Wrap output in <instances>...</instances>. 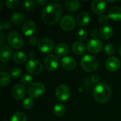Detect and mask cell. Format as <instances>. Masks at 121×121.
Instances as JSON below:
<instances>
[{"label": "cell", "instance_id": "obj_1", "mask_svg": "<svg viewBox=\"0 0 121 121\" xmlns=\"http://www.w3.org/2000/svg\"><path fill=\"white\" fill-rule=\"evenodd\" d=\"M62 13V6L58 3H50L45 6L42 11V19L48 25L55 24L60 18Z\"/></svg>", "mask_w": 121, "mask_h": 121}, {"label": "cell", "instance_id": "obj_2", "mask_svg": "<svg viewBox=\"0 0 121 121\" xmlns=\"http://www.w3.org/2000/svg\"><path fill=\"white\" fill-rule=\"evenodd\" d=\"M93 94L94 97L97 102L104 104L109 101L112 92L108 84L105 82H100L94 86Z\"/></svg>", "mask_w": 121, "mask_h": 121}, {"label": "cell", "instance_id": "obj_3", "mask_svg": "<svg viewBox=\"0 0 121 121\" xmlns=\"http://www.w3.org/2000/svg\"><path fill=\"white\" fill-rule=\"evenodd\" d=\"M80 65L82 68L88 72H94L99 66L98 60L96 57L91 55H84L80 60Z\"/></svg>", "mask_w": 121, "mask_h": 121}, {"label": "cell", "instance_id": "obj_4", "mask_svg": "<svg viewBox=\"0 0 121 121\" xmlns=\"http://www.w3.org/2000/svg\"><path fill=\"white\" fill-rule=\"evenodd\" d=\"M7 40L9 44L14 49H20L24 44L22 35L16 31H11L7 35Z\"/></svg>", "mask_w": 121, "mask_h": 121}, {"label": "cell", "instance_id": "obj_5", "mask_svg": "<svg viewBox=\"0 0 121 121\" xmlns=\"http://www.w3.org/2000/svg\"><path fill=\"white\" fill-rule=\"evenodd\" d=\"M28 94L31 98H39L45 92V86L40 82L32 83L28 88Z\"/></svg>", "mask_w": 121, "mask_h": 121}, {"label": "cell", "instance_id": "obj_6", "mask_svg": "<svg viewBox=\"0 0 121 121\" xmlns=\"http://www.w3.org/2000/svg\"><path fill=\"white\" fill-rule=\"evenodd\" d=\"M38 49L44 54L50 55L54 50V43L52 40L48 38H42L39 40Z\"/></svg>", "mask_w": 121, "mask_h": 121}, {"label": "cell", "instance_id": "obj_7", "mask_svg": "<svg viewBox=\"0 0 121 121\" xmlns=\"http://www.w3.org/2000/svg\"><path fill=\"white\" fill-rule=\"evenodd\" d=\"M55 96L60 101H62V102L66 101L69 99L71 96L70 89L67 85L60 84L56 88Z\"/></svg>", "mask_w": 121, "mask_h": 121}, {"label": "cell", "instance_id": "obj_8", "mask_svg": "<svg viewBox=\"0 0 121 121\" xmlns=\"http://www.w3.org/2000/svg\"><path fill=\"white\" fill-rule=\"evenodd\" d=\"M26 71L32 74H39L43 70V65L40 62L37 60H30L26 62Z\"/></svg>", "mask_w": 121, "mask_h": 121}, {"label": "cell", "instance_id": "obj_9", "mask_svg": "<svg viewBox=\"0 0 121 121\" xmlns=\"http://www.w3.org/2000/svg\"><path fill=\"white\" fill-rule=\"evenodd\" d=\"M59 59L55 55H48L44 59V66L46 69L50 72L55 71L59 67Z\"/></svg>", "mask_w": 121, "mask_h": 121}, {"label": "cell", "instance_id": "obj_10", "mask_svg": "<svg viewBox=\"0 0 121 121\" xmlns=\"http://www.w3.org/2000/svg\"><path fill=\"white\" fill-rule=\"evenodd\" d=\"M103 48V43L99 38H92L86 44L87 50L93 54L99 53L101 51Z\"/></svg>", "mask_w": 121, "mask_h": 121}, {"label": "cell", "instance_id": "obj_11", "mask_svg": "<svg viewBox=\"0 0 121 121\" xmlns=\"http://www.w3.org/2000/svg\"><path fill=\"white\" fill-rule=\"evenodd\" d=\"M75 19L71 15H65L60 20V26L63 30L66 31L72 30L75 27Z\"/></svg>", "mask_w": 121, "mask_h": 121}, {"label": "cell", "instance_id": "obj_12", "mask_svg": "<svg viewBox=\"0 0 121 121\" xmlns=\"http://www.w3.org/2000/svg\"><path fill=\"white\" fill-rule=\"evenodd\" d=\"M106 67L109 72H116L121 67V61L117 57L111 56L107 59L106 62Z\"/></svg>", "mask_w": 121, "mask_h": 121}, {"label": "cell", "instance_id": "obj_13", "mask_svg": "<svg viewBox=\"0 0 121 121\" xmlns=\"http://www.w3.org/2000/svg\"><path fill=\"white\" fill-rule=\"evenodd\" d=\"M26 94V89L22 84L15 85L11 90V95L14 99L17 101L22 100Z\"/></svg>", "mask_w": 121, "mask_h": 121}, {"label": "cell", "instance_id": "obj_14", "mask_svg": "<svg viewBox=\"0 0 121 121\" xmlns=\"http://www.w3.org/2000/svg\"><path fill=\"white\" fill-rule=\"evenodd\" d=\"M91 10L96 14H102L106 9V3L104 0H94L91 3Z\"/></svg>", "mask_w": 121, "mask_h": 121}, {"label": "cell", "instance_id": "obj_15", "mask_svg": "<svg viewBox=\"0 0 121 121\" xmlns=\"http://www.w3.org/2000/svg\"><path fill=\"white\" fill-rule=\"evenodd\" d=\"M61 65L66 70H72L77 66V61L72 56H65L61 60Z\"/></svg>", "mask_w": 121, "mask_h": 121}, {"label": "cell", "instance_id": "obj_16", "mask_svg": "<svg viewBox=\"0 0 121 121\" xmlns=\"http://www.w3.org/2000/svg\"><path fill=\"white\" fill-rule=\"evenodd\" d=\"M35 30H36V25L32 21H26L22 26V32L27 37L31 36L35 32Z\"/></svg>", "mask_w": 121, "mask_h": 121}, {"label": "cell", "instance_id": "obj_17", "mask_svg": "<svg viewBox=\"0 0 121 121\" xmlns=\"http://www.w3.org/2000/svg\"><path fill=\"white\" fill-rule=\"evenodd\" d=\"M12 56V50L8 45H4L0 49V60L1 62H7Z\"/></svg>", "mask_w": 121, "mask_h": 121}, {"label": "cell", "instance_id": "obj_18", "mask_svg": "<svg viewBox=\"0 0 121 121\" xmlns=\"http://www.w3.org/2000/svg\"><path fill=\"white\" fill-rule=\"evenodd\" d=\"M65 8L69 12L77 11L81 6V4L78 0H67L64 3Z\"/></svg>", "mask_w": 121, "mask_h": 121}, {"label": "cell", "instance_id": "obj_19", "mask_svg": "<svg viewBox=\"0 0 121 121\" xmlns=\"http://www.w3.org/2000/svg\"><path fill=\"white\" fill-rule=\"evenodd\" d=\"M90 21V16L86 11H81L78 13L77 17V23L79 26L84 27L88 25Z\"/></svg>", "mask_w": 121, "mask_h": 121}, {"label": "cell", "instance_id": "obj_20", "mask_svg": "<svg viewBox=\"0 0 121 121\" xmlns=\"http://www.w3.org/2000/svg\"><path fill=\"white\" fill-rule=\"evenodd\" d=\"M99 35L101 39H104V40L109 39L113 35V30L109 26H104L100 28Z\"/></svg>", "mask_w": 121, "mask_h": 121}, {"label": "cell", "instance_id": "obj_21", "mask_svg": "<svg viewBox=\"0 0 121 121\" xmlns=\"http://www.w3.org/2000/svg\"><path fill=\"white\" fill-rule=\"evenodd\" d=\"M108 16L109 18L116 21H121V7L113 6L108 10Z\"/></svg>", "mask_w": 121, "mask_h": 121}, {"label": "cell", "instance_id": "obj_22", "mask_svg": "<svg viewBox=\"0 0 121 121\" xmlns=\"http://www.w3.org/2000/svg\"><path fill=\"white\" fill-rule=\"evenodd\" d=\"M72 50L73 52L77 55H82L85 52L84 44L82 42H79V41L74 42L72 45Z\"/></svg>", "mask_w": 121, "mask_h": 121}, {"label": "cell", "instance_id": "obj_23", "mask_svg": "<svg viewBox=\"0 0 121 121\" xmlns=\"http://www.w3.org/2000/svg\"><path fill=\"white\" fill-rule=\"evenodd\" d=\"M55 52L59 56H66L69 52V47L65 43H59L55 48Z\"/></svg>", "mask_w": 121, "mask_h": 121}, {"label": "cell", "instance_id": "obj_24", "mask_svg": "<svg viewBox=\"0 0 121 121\" xmlns=\"http://www.w3.org/2000/svg\"><path fill=\"white\" fill-rule=\"evenodd\" d=\"M27 55L22 51H17L13 54V60L17 64H23L27 60Z\"/></svg>", "mask_w": 121, "mask_h": 121}, {"label": "cell", "instance_id": "obj_25", "mask_svg": "<svg viewBox=\"0 0 121 121\" xmlns=\"http://www.w3.org/2000/svg\"><path fill=\"white\" fill-rule=\"evenodd\" d=\"M11 21L16 25H21L25 21V16L23 13L19 12L13 13L11 16Z\"/></svg>", "mask_w": 121, "mask_h": 121}, {"label": "cell", "instance_id": "obj_26", "mask_svg": "<svg viewBox=\"0 0 121 121\" xmlns=\"http://www.w3.org/2000/svg\"><path fill=\"white\" fill-rule=\"evenodd\" d=\"M53 112L55 115L57 117L63 116L66 113V108L62 104H57L53 108Z\"/></svg>", "mask_w": 121, "mask_h": 121}, {"label": "cell", "instance_id": "obj_27", "mask_svg": "<svg viewBox=\"0 0 121 121\" xmlns=\"http://www.w3.org/2000/svg\"><path fill=\"white\" fill-rule=\"evenodd\" d=\"M0 75H1L0 86L1 87H4V86H7L9 84V82L11 81V76L7 72H3V71H1L0 72Z\"/></svg>", "mask_w": 121, "mask_h": 121}, {"label": "cell", "instance_id": "obj_28", "mask_svg": "<svg viewBox=\"0 0 121 121\" xmlns=\"http://www.w3.org/2000/svg\"><path fill=\"white\" fill-rule=\"evenodd\" d=\"M10 121H27V118L23 113L16 112L11 116Z\"/></svg>", "mask_w": 121, "mask_h": 121}, {"label": "cell", "instance_id": "obj_29", "mask_svg": "<svg viewBox=\"0 0 121 121\" xmlns=\"http://www.w3.org/2000/svg\"><path fill=\"white\" fill-rule=\"evenodd\" d=\"M34 105V101H33V98L31 97H28V98H26L23 101V103H22V106L23 107L26 109V110H29Z\"/></svg>", "mask_w": 121, "mask_h": 121}, {"label": "cell", "instance_id": "obj_30", "mask_svg": "<svg viewBox=\"0 0 121 121\" xmlns=\"http://www.w3.org/2000/svg\"><path fill=\"white\" fill-rule=\"evenodd\" d=\"M22 74V70L18 67H13L10 70L9 74L13 79H18Z\"/></svg>", "mask_w": 121, "mask_h": 121}, {"label": "cell", "instance_id": "obj_31", "mask_svg": "<svg viewBox=\"0 0 121 121\" xmlns=\"http://www.w3.org/2000/svg\"><path fill=\"white\" fill-rule=\"evenodd\" d=\"M20 82L23 85H30L33 82V77L30 74H24L20 79Z\"/></svg>", "mask_w": 121, "mask_h": 121}, {"label": "cell", "instance_id": "obj_32", "mask_svg": "<svg viewBox=\"0 0 121 121\" xmlns=\"http://www.w3.org/2000/svg\"><path fill=\"white\" fill-rule=\"evenodd\" d=\"M115 50H116L115 46L112 43H107L104 47V51L108 55H113L115 52Z\"/></svg>", "mask_w": 121, "mask_h": 121}, {"label": "cell", "instance_id": "obj_33", "mask_svg": "<svg viewBox=\"0 0 121 121\" xmlns=\"http://www.w3.org/2000/svg\"><path fill=\"white\" fill-rule=\"evenodd\" d=\"M35 4L33 0H27L23 3V6L25 8V9L28 11H32L35 8Z\"/></svg>", "mask_w": 121, "mask_h": 121}, {"label": "cell", "instance_id": "obj_34", "mask_svg": "<svg viewBox=\"0 0 121 121\" xmlns=\"http://www.w3.org/2000/svg\"><path fill=\"white\" fill-rule=\"evenodd\" d=\"M77 38L78 40H81V41H84L87 38V35H86V32L85 30L81 28L77 31Z\"/></svg>", "mask_w": 121, "mask_h": 121}, {"label": "cell", "instance_id": "obj_35", "mask_svg": "<svg viewBox=\"0 0 121 121\" xmlns=\"http://www.w3.org/2000/svg\"><path fill=\"white\" fill-rule=\"evenodd\" d=\"M6 6L9 9H14L18 4V0H6L5 1Z\"/></svg>", "mask_w": 121, "mask_h": 121}, {"label": "cell", "instance_id": "obj_36", "mask_svg": "<svg viewBox=\"0 0 121 121\" xmlns=\"http://www.w3.org/2000/svg\"><path fill=\"white\" fill-rule=\"evenodd\" d=\"M108 20H109V17L107 15H105V14H102L99 16V21L100 23L101 24H106L108 22Z\"/></svg>", "mask_w": 121, "mask_h": 121}, {"label": "cell", "instance_id": "obj_37", "mask_svg": "<svg viewBox=\"0 0 121 121\" xmlns=\"http://www.w3.org/2000/svg\"><path fill=\"white\" fill-rule=\"evenodd\" d=\"M38 42H39V40L36 37H35V36H31L29 38V43L32 46H35V45L38 46Z\"/></svg>", "mask_w": 121, "mask_h": 121}, {"label": "cell", "instance_id": "obj_38", "mask_svg": "<svg viewBox=\"0 0 121 121\" xmlns=\"http://www.w3.org/2000/svg\"><path fill=\"white\" fill-rule=\"evenodd\" d=\"M0 26H1V28H0L1 30H2V29L8 30L10 28L11 25H10V23H9V22L8 21H4V22H1L0 23Z\"/></svg>", "mask_w": 121, "mask_h": 121}, {"label": "cell", "instance_id": "obj_39", "mask_svg": "<svg viewBox=\"0 0 121 121\" xmlns=\"http://www.w3.org/2000/svg\"><path fill=\"white\" fill-rule=\"evenodd\" d=\"M99 77L98 76V75H96V74H94V75H92L91 76V82L94 83V84H97V83L99 82ZM99 84V83H98Z\"/></svg>", "mask_w": 121, "mask_h": 121}, {"label": "cell", "instance_id": "obj_40", "mask_svg": "<svg viewBox=\"0 0 121 121\" xmlns=\"http://www.w3.org/2000/svg\"><path fill=\"white\" fill-rule=\"evenodd\" d=\"M98 35V32L96 29H94L91 31V36L93 38H96V36Z\"/></svg>", "mask_w": 121, "mask_h": 121}, {"label": "cell", "instance_id": "obj_41", "mask_svg": "<svg viewBox=\"0 0 121 121\" xmlns=\"http://www.w3.org/2000/svg\"><path fill=\"white\" fill-rule=\"evenodd\" d=\"M35 56V53L34 51L33 50H30L29 52H28V57L30 58V60H33V57Z\"/></svg>", "mask_w": 121, "mask_h": 121}, {"label": "cell", "instance_id": "obj_42", "mask_svg": "<svg viewBox=\"0 0 121 121\" xmlns=\"http://www.w3.org/2000/svg\"><path fill=\"white\" fill-rule=\"evenodd\" d=\"M0 38H1V45H4V43L5 41V39H4V33L2 32L0 33Z\"/></svg>", "mask_w": 121, "mask_h": 121}, {"label": "cell", "instance_id": "obj_43", "mask_svg": "<svg viewBox=\"0 0 121 121\" xmlns=\"http://www.w3.org/2000/svg\"><path fill=\"white\" fill-rule=\"evenodd\" d=\"M46 2H47L46 0H37V1H36V3H37L38 5H43V4H45Z\"/></svg>", "mask_w": 121, "mask_h": 121}, {"label": "cell", "instance_id": "obj_44", "mask_svg": "<svg viewBox=\"0 0 121 121\" xmlns=\"http://www.w3.org/2000/svg\"><path fill=\"white\" fill-rule=\"evenodd\" d=\"M0 9H1L2 6H3V1L2 0H0Z\"/></svg>", "mask_w": 121, "mask_h": 121}, {"label": "cell", "instance_id": "obj_45", "mask_svg": "<svg viewBox=\"0 0 121 121\" xmlns=\"http://www.w3.org/2000/svg\"><path fill=\"white\" fill-rule=\"evenodd\" d=\"M118 53H119V55L121 56V45L120 46L119 49H118Z\"/></svg>", "mask_w": 121, "mask_h": 121}, {"label": "cell", "instance_id": "obj_46", "mask_svg": "<svg viewBox=\"0 0 121 121\" xmlns=\"http://www.w3.org/2000/svg\"><path fill=\"white\" fill-rule=\"evenodd\" d=\"M110 2H116V1H108Z\"/></svg>", "mask_w": 121, "mask_h": 121}]
</instances>
